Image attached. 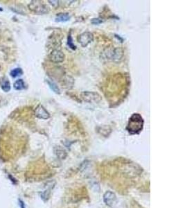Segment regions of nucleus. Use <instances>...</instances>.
Listing matches in <instances>:
<instances>
[{
  "label": "nucleus",
  "mask_w": 185,
  "mask_h": 208,
  "mask_svg": "<svg viewBox=\"0 0 185 208\" xmlns=\"http://www.w3.org/2000/svg\"><path fill=\"white\" fill-rule=\"evenodd\" d=\"M144 127V120L139 113H134L130 117L126 129L130 134H137Z\"/></svg>",
  "instance_id": "1"
},
{
  "label": "nucleus",
  "mask_w": 185,
  "mask_h": 208,
  "mask_svg": "<svg viewBox=\"0 0 185 208\" xmlns=\"http://www.w3.org/2000/svg\"><path fill=\"white\" fill-rule=\"evenodd\" d=\"M123 55V50L119 47L107 48L101 54L104 59L110 61H119L122 58Z\"/></svg>",
  "instance_id": "2"
},
{
  "label": "nucleus",
  "mask_w": 185,
  "mask_h": 208,
  "mask_svg": "<svg viewBox=\"0 0 185 208\" xmlns=\"http://www.w3.org/2000/svg\"><path fill=\"white\" fill-rule=\"evenodd\" d=\"M28 8L37 14H45L49 11V7L40 1H32L28 4Z\"/></svg>",
  "instance_id": "3"
},
{
  "label": "nucleus",
  "mask_w": 185,
  "mask_h": 208,
  "mask_svg": "<svg viewBox=\"0 0 185 208\" xmlns=\"http://www.w3.org/2000/svg\"><path fill=\"white\" fill-rule=\"evenodd\" d=\"M81 98L88 103H99L102 99L101 96L95 92L85 91L81 93Z\"/></svg>",
  "instance_id": "4"
},
{
  "label": "nucleus",
  "mask_w": 185,
  "mask_h": 208,
  "mask_svg": "<svg viewBox=\"0 0 185 208\" xmlns=\"http://www.w3.org/2000/svg\"><path fill=\"white\" fill-rule=\"evenodd\" d=\"M94 35L91 32H84L78 38V41L83 47H86L89 44L93 41Z\"/></svg>",
  "instance_id": "5"
},
{
  "label": "nucleus",
  "mask_w": 185,
  "mask_h": 208,
  "mask_svg": "<svg viewBox=\"0 0 185 208\" xmlns=\"http://www.w3.org/2000/svg\"><path fill=\"white\" fill-rule=\"evenodd\" d=\"M49 60L55 63H62L65 58V56L63 51L59 49H54L49 54Z\"/></svg>",
  "instance_id": "6"
},
{
  "label": "nucleus",
  "mask_w": 185,
  "mask_h": 208,
  "mask_svg": "<svg viewBox=\"0 0 185 208\" xmlns=\"http://www.w3.org/2000/svg\"><path fill=\"white\" fill-rule=\"evenodd\" d=\"M104 200L106 205L110 207H113L117 202V196L113 191H106L104 196Z\"/></svg>",
  "instance_id": "7"
},
{
  "label": "nucleus",
  "mask_w": 185,
  "mask_h": 208,
  "mask_svg": "<svg viewBox=\"0 0 185 208\" xmlns=\"http://www.w3.org/2000/svg\"><path fill=\"white\" fill-rule=\"evenodd\" d=\"M35 115L38 118L42 119V120H47L50 117V114L42 105H39L38 107L35 108Z\"/></svg>",
  "instance_id": "8"
},
{
  "label": "nucleus",
  "mask_w": 185,
  "mask_h": 208,
  "mask_svg": "<svg viewBox=\"0 0 185 208\" xmlns=\"http://www.w3.org/2000/svg\"><path fill=\"white\" fill-rule=\"evenodd\" d=\"M0 86L4 92H8L10 90V83L9 80L6 77H2L0 79Z\"/></svg>",
  "instance_id": "9"
},
{
  "label": "nucleus",
  "mask_w": 185,
  "mask_h": 208,
  "mask_svg": "<svg viewBox=\"0 0 185 208\" xmlns=\"http://www.w3.org/2000/svg\"><path fill=\"white\" fill-rule=\"evenodd\" d=\"M71 18V15L69 13H59L58 14L56 17V22H65L69 20Z\"/></svg>",
  "instance_id": "10"
},
{
  "label": "nucleus",
  "mask_w": 185,
  "mask_h": 208,
  "mask_svg": "<svg viewBox=\"0 0 185 208\" xmlns=\"http://www.w3.org/2000/svg\"><path fill=\"white\" fill-rule=\"evenodd\" d=\"M14 88L16 90H24V88H26V85H25V83L24 82L22 79H18L14 83L13 85Z\"/></svg>",
  "instance_id": "11"
},
{
  "label": "nucleus",
  "mask_w": 185,
  "mask_h": 208,
  "mask_svg": "<svg viewBox=\"0 0 185 208\" xmlns=\"http://www.w3.org/2000/svg\"><path fill=\"white\" fill-rule=\"evenodd\" d=\"M46 81H47V83H48V85H49V88H50L51 90H52L53 91L55 92V93H56V94H60V89L58 87V85L56 84V83H53V81H50V80H47Z\"/></svg>",
  "instance_id": "12"
},
{
  "label": "nucleus",
  "mask_w": 185,
  "mask_h": 208,
  "mask_svg": "<svg viewBox=\"0 0 185 208\" xmlns=\"http://www.w3.org/2000/svg\"><path fill=\"white\" fill-rule=\"evenodd\" d=\"M56 154L57 155V156H58V157L61 158V159H65V157L67 156V153L66 152H65V151L62 148H60V146H58V148H57Z\"/></svg>",
  "instance_id": "13"
},
{
  "label": "nucleus",
  "mask_w": 185,
  "mask_h": 208,
  "mask_svg": "<svg viewBox=\"0 0 185 208\" xmlns=\"http://www.w3.org/2000/svg\"><path fill=\"white\" fill-rule=\"evenodd\" d=\"M10 76H13V77H17V76H19L23 74V71L21 68H15L13 69V70H11V72H10Z\"/></svg>",
  "instance_id": "14"
},
{
  "label": "nucleus",
  "mask_w": 185,
  "mask_h": 208,
  "mask_svg": "<svg viewBox=\"0 0 185 208\" xmlns=\"http://www.w3.org/2000/svg\"><path fill=\"white\" fill-rule=\"evenodd\" d=\"M67 44L71 49H73V50H75L76 49V47L74 45V43H73V40H72V38L71 36V34H69L68 35V38H67Z\"/></svg>",
  "instance_id": "15"
},
{
  "label": "nucleus",
  "mask_w": 185,
  "mask_h": 208,
  "mask_svg": "<svg viewBox=\"0 0 185 208\" xmlns=\"http://www.w3.org/2000/svg\"><path fill=\"white\" fill-rule=\"evenodd\" d=\"M102 22H103V21L101 20V19H99V18L93 19L92 20V24H100V23H101Z\"/></svg>",
  "instance_id": "16"
},
{
  "label": "nucleus",
  "mask_w": 185,
  "mask_h": 208,
  "mask_svg": "<svg viewBox=\"0 0 185 208\" xmlns=\"http://www.w3.org/2000/svg\"><path fill=\"white\" fill-rule=\"evenodd\" d=\"M19 202H20L21 207H22V208H24V203H23V202L21 201V200H19Z\"/></svg>",
  "instance_id": "17"
},
{
  "label": "nucleus",
  "mask_w": 185,
  "mask_h": 208,
  "mask_svg": "<svg viewBox=\"0 0 185 208\" xmlns=\"http://www.w3.org/2000/svg\"><path fill=\"white\" fill-rule=\"evenodd\" d=\"M2 10H3V9H2V8H0V11H2Z\"/></svg>",
  "instance_id": "18"
}]
</instances>
